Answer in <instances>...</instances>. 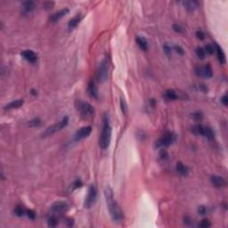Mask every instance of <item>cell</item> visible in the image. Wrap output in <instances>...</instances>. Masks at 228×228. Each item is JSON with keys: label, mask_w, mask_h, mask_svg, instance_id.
<instances>
[{"label": "cell", "mask_w": 228, "mask_h": 228, "mask_svg": "<svg viewBox=\"0 0 228 228\" xmlns=\"http://www.w3.org/2000/svg\"><path fill=\"white\" fill-rule=\"evenodd\" d=\"M104 196H105L107 206H108V209H109L112 219L116 223L121 222L123 219V213H122V210L119 206L118 202L114 198L113 191L110 186H107L105 188Z\"/></svg>", "instance_id": "1"}, {"label": "cell", "mask_w": 228, "mask_h": 228, "mask_svg": "<svg viewBox=\"0 0 228 228\" xmlns=\"http://www.w3.org/2000/svg\"><path fill=\"white\" fill-rule=\"evenodd\" d=\"M112 139V126L110 122V116L108 113H104L103 118V127L100 135L99 145L102 149L105 150L110 146Z\"/></svg>", "instance_id": "2"}, {"label": "cell", "mask_w": 228, "mask_h": 228, "mask_svg": "<svg viewBox=\"0 0 228 228\" xmlns=\"http://www.w3.org/2000/svg\"><path fill=\"white\" fill-rule=\"evenodd\" d=\"M75 106L76 109L79 112V115L81 118L85 119V120H88L94 117V115L95 113V111L94 109V107L87 102L82 101V100H77L75 102Z\"/></svg>", "instance_id": "3"}, {"label": "cell", "mask_w": 228, "mask_h": 228, "mask_svg": "<svg viewBox=\"0 0 228 228\" xmlns=\"http://www.w3.org/2000/svg\"><path fill=\"white\" fill-rule=\"evenodd\" d=\"M68 122H69V118L67 116H64V118L59 121V122H57L55 124L50 126L49 128H46V130L42 134V136L43 137H46V136L52 135L53 134H55V133H56L58 131L62 130L63 128H64L68 125Z\"/></svg>", "instance_id": "4"}, {"label": "cell", "mask_w": 228, "mask_h": 228, "mask_svg": "<svg viewBox=\"0 0 228 228\" xmlns=\"http://www.w3.org/2000/svg\"><path fill=\"white\" fill-rule=\"evenodd\" d=\"M108 74H109V62L106 58H104L101 62L97 71V78L99 82L101 83L105 82L108 78Z\"/></svg>", "instance_id": "5"}, {"label": "cell", "mask_w": 228, "mask_h": 228, "mask_svg": "<svg viewBox=\"0 0 228 228\" xmlns=\"http://www.w3.org/2000/svg\"><path fill=\"white\" fill-rule=\"evenodd\" d=\"M96 197H97V191L94 185H90L89 188H88V192H87V195L86 197L85 202H84V206L86 208H89L95 203L96 201Z\"/></svg>", "instance_id": "6"}, {"label": "cell", "mask_w": 228, "mask_h": 228, "mask_svg": "<svg viewBox=\"0 0 228 228\" xmlns=\"http://www.w3.org/2000/svg\"><path fill=\"white\" fill-rule=\"evenodd\" d=\"M175 141V135L171 133H166L156 142V147L165 148L171 145Z\"/></svg>", "instance_id": "7"}, {"label": "cell", "mask_w": 228, "mask_h": 228, "mask_svg": "<svg viewBox=\"0 0 228 228\" xmlns=\"http://www.w3.org/2000/svg\"><path fill=\"white\" fill-rule=\"evenodd\" d=\"M195 73L199 77L209 78L213 76V71L211 69V66L209 64H207L203 67H196L195 68Z\"/></svg>", "instance_id": "8"}, {"label": "cell", "mask_w": 228, "mask_h": 228, "mask_svg": "<svg viewBox=\"0 0 228 228\" xmlns=\"http://www.w3.org/2000/svg\"><path fill=\"white\" fill-rule=\"evenodd\" d=\"M92 131V128L90 126H87V127H83L80 129H78V131L75 133V135L73 136V139L74 141L78 142V141H80L82 139H84L86 137H87L88 135H90Z\"/></svg>", "instance_id": "9"}, {"label": "cell", "mask_w": 228, "mask_h": 228, "mask_svg": "<svg viewBox=\"0 0 228 228\" xmlns=\"http://www.w3.org/2000/svg\"><path fill=\"white\" fill-rule=\"evenodd\" d=\"M67 209H68V204L66 202H64V201H56L51 207L52 212L55 214H61L66 212Z\"/></svg>", "instance_id": "10"}, {"label": "cell", "mask_w": 228, "mask_h": 228, "mask_svg": "<svg viewBox=\"0 0 228 228\" xmlns=\"http://www.w3.org/2000/svg\"><path fill=\"white\" fill-rule=\"evenodd\" d=\"M21 56L23 57L26 61H28V63L34 64L37 60V54L34 53L32 50H24L21 53Z\"/></svg>", "instance_id": "11"}, {"label": "cell", "mask_w": 228, "mask_h": 228, "mask_svg": "<svg viewBox=\"0 0 228 228\" xmlns=\"http://www.w3.org/2000/svg\"><path fill=\"white\" fill-rule=\"evenodd\" d=\"M87 92L88 94L94 99H98L99 97V93H98V89H97V86L95 85L94 81L91 79L87 85Z\"/></svg>", "instance_id": "12"}, {"label": "cell", "mask_w": 228, "mask_h": 228, "mask_svg": "<svg viewBox=\"0 0 228 228\" xmlns=\"http://www.w3.org/2000/svg\"><path fill=\"white\" fill-rule=\"evenodd\" d=\"M69 13V9L68 8H64V9H62V10H60L59 12H57L55 14H52L51 16H50L49 18V21L50 22H53V23H55V22H57V21H59L60 19H62L64 16H65L66 14Z\"/></svg>", "instance_id": "13"}, {"label": "cell", "mask_w": 228, "mask_h": 228, "mask_svg": "<svg viewBox=\"0 0 228 228\" xmlns=\"http://www.w3.org/2000/svg\"><path fill=\"white\" fill-rule=\"evenodd\" d=\"M211 184L217 188H222L226 185V182L224 178L219 176H212L210 178Z\"/></svg>", "instance_id": "14"}, {"label": "cell", "mask_w": 228, "mask_h": 228, "mask_svg": "<svg viewBox=\"0 0 228 228\" xmlns=\"http://www.w3.org/2000/svg\"><path fill=\"white\" fill-rule=\"evenodd\" d=\"M183 5L185 7V9L189 12H193L194 10H196L198 7H199V2L195 1V0H187V1H184Z\"/></svg>", "instance_id": "15"}, {"label": "cell", "mask_w": 228, "mask_h": 228, "mask_svg": "<svg viewBox=\"0 0 228 228\" xmlns=\"http://www.w3.org/2000/svg\"><path fill=\"white\" fill-rule=\"evenodd\" d=\"M214 46H215V52H217V59L219 61V63L221 64H226V55L223 52V49L219 46L218 44L215 43L214 44Z\"/></svg>", "instance_id": "16"}, {"label": "cell", "mask_w": 228, "mask_h": 228, "mask_svg": "<svg viewBox=\"0 0 228 228\" xmlns=\"http://www.w3.org/2000/svg\"><path fill=\"white\" fill-rule=\"evenodd\" d=\"M135 40H136L138 46L140 47V49H142V51H146L148 49V42H147L145 37L138 36V37H136Z\"/></svg>", "instance_id": "17"}, {"label": "cell", "mask_w": 228, "mask_h": 228, "mask_svg": "<svg viewBox=\"0 0 228 228\" xmlns=\"http://www.w3.org/2000/svg\"><path fill=\"white\" fill-rule=\"evenodd\" d=\"M34 8H35V3L33 1H24L22 3V9L26 14L31 13L34 10Z\"/></svg>", "instance_id": "18"}, {"label": "cell", "mask_w": 228, "mask_h": 228, "mask_svg": "<svg viewBox=\"0 0 228 228\" xmlns=\"http://www.w3.org/2000/svg\"><path fill=\"white\" fill-rule=\"evenodd\" d=\"M81 18H82V16H81V14H77L76 16H74L72 19L70 20L69 21V23H68V28H70V29H73L74 28H76L77 26L78 25V23H79V21H81Z\"/></svg>", "instance_id": "19"}, {"label": "cell", "mask_w": 228, "mask_h": 228, "mask_svg": "<svg viewBox=\"0 0 228 228\" xmlns=\"http://www.w3.org/2000/svg\"><path fill=\"white\" fill-rule=\"evenodd\" d=\"M164 96H165L166 99L169 100V101L180 98L179 97V94H178V93L176 92L175 90H173V89H168V90H166V92L164 93Z\"/></svg>", "instance_id": "20"}, {"label": "cell", "mask_w": 228, "mask_h": 228, "mask_svg": "<svg viewBox=\"0 0 228 228\" xmlns=\"http://www.w3.org/2000/svg\"><path fill=\"white\" fill-rule=\"evenodd\" d=\"M23 100L22 99H19V100H15V101H13L11 102L10 103H8L7 105L5 106V110H12V109H17V108H20V107L23 104Z\"/></svg>", "instance_id": "21"}, {"label": "cell", "mask_w": 228, "mask_h": 228, "mask_svg": "<svg viewBox=\"0 0 228 228\" xmlns=\"http://www.w3.org/2000/svg\"><path fill=\"white\" fill-rule=\"evenodd\" d=\"M177 171L182 176H187L188 175V168L185 166L182 162H178L177 164Z\"/></svg>", "instance_id": "22"}, {"label": "cell", "mask_w": 228, "mask_h": 228, "mask_svg": "<svg viewBox=\"0 0 228 228\" xmlns=\"http://www.w3.org/2000/svg\"><path fill=\"white\" fill-rule=\"evenodd\" d=\"M202 135L208 139V140H213L215 138V134H214L213 130L208 127H204V130H203V134Z\"/></svg>", "instance_id": "23"}, {"label": "cell", "mask_w": 228, "mask_h": 228, "mask_svg": "<svg viewBox=\"0 0 228 228\" xmlns=\"http://www.w3.org/2000/svg\"><path fill=\"white\" fill-rule=\"evenodd\" d=\"M203 130H204V127L202 125H200V124H196L192 128V131L193 132V134L197 135H202Z\"/></svg>", "instance_id": "24"}, {"label": "cell", "mask_w": 228, "mask_h": 228, "mask_svg": "<svg viewBox=\"0 0 228 228\" xmlns=\"http://www.w3.org/2000/svg\"><path fill=\"white\" fill-rule=\"evenodd\" d=\"M196 55H197V56L199 57L200 59H201V60L205 59V57H206L205 50H204V48H202V47H197V48H196Z\"/></svg>", "instance_id": "25"}, {"label": "cell", "mask_w": 228, "mask_h": 228, "mask_svg": "<svg viewBox=\"0 0 228 228\" xmlns=\"http://www.w3.org/2000/svg\"><path fill=\"white\" fill-rule=\"evenodd\" d=\"M47 224H48V226H51V227H55L57 225H58V219H57L55 216H52V217H50L49 218H48Z\"/></svg>", "instance_id": "26"}, {"label": "cell", "mask_w": 228, "mask_h": 228, "mask_svg": "<svg viewBox=\"0 0 228 228\" xmlns=\"http://www.w3.org/2000/svg\"><path fill=\"white\" fill-rule=\"evenodd\" d=\"M82 185H83V183H82V181H81L80 179L75 180V181L72 183V185H71V191H72V190H76V189H78V188L82 187Z\"/></svg>", "instance_id": "27"}, {"label": "cell", "mask_w": 228, "mask_h": 228, "mask_svg": "<svg viewBox=\"0 0 228 228\" xmlns=\"http://www.w3.org/2000/svg\"><path fill=\"white\" fill-rule=\"evenodd\" d=\"M14 213L17 217H22L25 214V210L21 206H17L14 208Z\"/></svg>", "instance_id": "28"}, {"label": "cell", "mask_w": 228, "mask_h": 228, "mask_svg": "<svg viewBox=\"0 0 228 228\" xmlns=\"http://www.w3.org/2000/svg\"><path fill=\"white\" fill-rule=\"evenodd\" d=\"M121 108L123 113L124 114L127 113V112H128V104H127L126 101L123 99V98H121Z\"/></svg>", "instance_id": "29"}, {"label": "cell", "mask_w": 228, "mask_h": 228, "mask_svg": "<svg viewBox=\"0 0 228 228\" xmlns=\"http://www.w3.org/2000/svg\"><path fill=\"white\" fill-rule=\"evenodd\" d=\"M205 53L208 54V55H213L214 52H215V46L212 45H206L205 46Z\"/></svg>", "instance_id": "30"}, {"label": "cell", "mask_w": 228, "mask_h": 228, "mask_svg": "<svg viewBox=\"0 0 228 228\" xmlns=\"http://www.w3.org/2000/svg\"><path fill=\"white\" fill-rule=\"evenodd\" d=\"M55 7V3L53 1H46L43 4V8L46 10H50Z\"/></svg>", "instance_id": "31"}, {"label": "cell", "mask_w": 228, "mask_h": 228, "mask_svg": "<svg viewBox=\"0 0 228 228\" xmlns=\"http://www.w3.org/2000/svg\"><path fill=\"white\" fill-rule=\"evenodd\" d=\"M41 124V121L38 119V118H36V119H33L32 121H29V126L30 127H37Z\"/></svg>", "instance_id": "32"}, {"label": "cell", "mask_w": 228, "mask_h": 228, "mask_svg": "<svg viewBox=\"0 0 228 228\" xmlns=\"http://www.w3.org/2000/svg\"><path fill=\"white\" fill-rule=\"evenodd\" d=\"M192 118H193V120H194L195 121H200L201 120H202L203 116H202L201 112H194V113L192 114Z\"/></svg>", "instance_id": "33"}, {"label": "cell", "mask_w": 228, "mask_h": 228, "mask_svg": "<svg viewBox=\"0 0 228 228\" xmlns=\"http://www.w3.org/2000/svg\"><path fill=\"white\" fill-rule=\"evenodd\" d=\"M200 226L203 228L210 227L211 226V224H210V222L208 220V219H204V220L201 221V223L200 224Z\"/></svg>", "instance_id": "34"}, {"label": "cell", "mask_w": 228, "mask_h": 228, "mask_svg": "<svg viewBox=\"0 0 228 228\" xmlns=\"http://www.w3.org/2000/svg\"><path fill=\"white\" fill-rule=\"evenodd\" d=\"M163 49H164V52H165V54L168 55V56H170L171 55V47L168 45V44H165L163 46Z\"/></svg>", "instance_id": "35"}, {"label": "cell", "mask_w": 228, "mask_h": 228, "mask_svg": "<svg viewBox=\"0 0 228 228\" xmlns=\"http://www.w3.org/2000/svg\"><path fill=\"white\" fill-rule=\"evenodd\" d=\"M198 213L200 216H204L207 213V208L205 206H200L198 208Z\"/></svg>", "instance_id": "36"}, {"label": "cell", "mask_w": 228, "mask_h": 228, "mask_svg": "<svg viewBox=\"0 0 228 228\" xmlns=\"http://www.w3.org/2000/svg\"><path fill=\"white\" fill-rule=\"evenodd\" d=\"M26 213H27V216L28 217V218H30V219H32V220H33V219H35L36 214L33 210H31V209H28V210L26 211Z\"/></svg>", "instance_id": "37"}, {"label": "cell", "mask_w": 228, "mask_h": 228, "mask_svg": "<svg viewBox=\"0 0 228 228\" xmlns=\"http://www.w3.org/2000/svg\"><path fill=\"white\" fill-rule=\"evenodd\" d=\"M173 29H174L176 32H178V33H181V32L183 31L182 27H181L180 25H178V24H174V25H173Z\"/></svg>", "instance_id": "38"}, {"label": "cell", "mask_w": 228, "mask_h": 228, "mask_svg": "<svg viewBox=\"0 0 228 228\" xmlns=\"http://www.w3.org/2000/svg\"><path fill=\"white\" fill-rule=\"evenodd\" d=\"M196 37H197V38H199L200 40H202L204 38V33L201 30H198V31H196Z\"/></svg>", "instance_id": "39"}, {"label": "cell", "mask_w": 228, "mask_h": 228, "mask_svg": "<svg viewBox=\"0 0 228 228\" xmlns=\"http://www.w3.org/2000/svg\"><path fill=\"white\" fill-rule=\"evenodd\" d=\"M175 49L177 51V53H178L179 55H184L185 54V51L180 46H175Z\"/></svg>", "instance_id": "40"}, {"label": "cell", "mask_w": 228, "mask_h": 228, "mask_svg": "<svg viewBox=\"0 0 228 228\" xmlns=\"http://www.w3.org/2000/svg\"><path fill=\"white\" fill-rule=\"evenodd\" d=\"M221 102H222V103L225 105V106H227L228 104V97L226 94H225L222 98H221Z\"/></svg>", "instance_id": "41"}, {"label": "cell", "mask_w": 228, "mask_h": 228, "mask_svg": "<svg viewBox=\"0 0 228 228\" xmlns=\"http://www.w3.org/2000/svg\"><path fill=\"white\" fill-rule=\"evenodd\" d=\"M160 157L162 159H164V160H166L168 158V153H167V151L165 150H161V151H160Z\"/></svg>", "instance_id": "42"}, {"label": "cell", "mask_w": 228, "mask_h": 228, "mask_svg": "<svg viewBox=\"0 0 228 228\" xmlns=\"http://www.w3.org/2000/svg\"><path fill=\"white\" fill-rule=\"evenodd\" d=\"M30 92H31V94H32V95H36V94H37V91H35L34 89H31Z\"/></svg>", "instance_id": "43"}]
</instances>
